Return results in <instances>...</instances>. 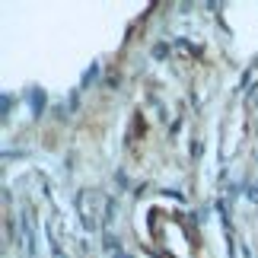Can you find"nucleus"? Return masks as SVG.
Returning <instances> with one entry per match:
<instances>
[{"instance_id": "nucleus-1", "label": "nucleus", "mask_w": 258, "mask_h": 258, "mask_svg": "<svg viewBox=\"0 0 258 258\" xmlns=\"http://www.w3.org/2000/svg\"><path fill=\"white\" fill-rule=\"evenodd\" d=\"M89 201L93 204H102V198H99L96 191H80V198H77V207H80V214H83V223H86V230H99V207H89Z\"/></svg>"}, {"instance_id": "nucleus-2", "label": "nucleus", "mask_w": 258, "mask_h": 258, "mask_svg": "<svg viewBox=\"0 0 258 258\" xmlns=\"http://www.w3.org/2000/svg\"><path fill=\"white\" fill-rule=\"evenodd\" d=\"M255 80H258V67H252V74H249V77H245V80H242V86H252Z\"/></svg>"}]
</instances>
